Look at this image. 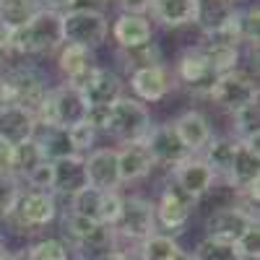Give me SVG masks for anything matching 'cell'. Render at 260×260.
Returning <instances> with one entry per match:
<instances>
[{
  "mask_svg": "<svg viewBox=\"0 0 260 260\" xmlns=\"http://www.w3.org/2000/svg\"><path fill=\"white\" fill-rule=\"evenodd\" d=\"M8 42L18 55H50L62 47V16L42 8L29 24L8 31Z\"/></svg>",
  "mask_w": 260,
  "mask_h": 260,
  "instance_id": "obj_1",
  "label": "cell"
},
{
  "mask_svg": "<svg viewBox=\"0 0 260 260\" xmlns=\"http://www.w3.org/2000/svg\"><path fill=\"white\" fill-rule=\"evenodd\" d=\"M115 240L125 242L127 247H138L146 237H151L156 229V213H154V201H146L141 195H130L122 198V211L112 226Z\"/></svg>",
  "mask_w": 260,
  "mask_h": 260,
  "instance_id": "obj_2",
  "label": "cell"
},
{
  "mask_svg": "<svg viewBox=\"0 0 260 260\" xmlns=\"http://www.w3.org/2000/svg\"><path fill=\"white\" fill-rule=\"evenodd\" d=\"M110 34V21L99 8H73L62 13V45L96 50Z\"/></svg>",
  "mask_w": 260,
  "mask_h": 260,
  "instance_id": "obj_3",
  "label": "cell"
},
{
  "mask_svg": "<svg viewBox=\"0 0 260 260\" xmlns=\"http://www.w3.org/2000/svg\"><path fill=\"white\" fill-rule=\"evenodd\" d=\"M3 86H6V104L24 107L31 115L50 91L47 76L34 65H18V68L3 71Z\"/></svg>",
  "mask_w": 260,
  "mask_h": 260,
  "instance_id": "obj_4",
  "label": "cell"
},
{
  "mask_svg": "<svg viewBox=\"0 0 260 260\" xmlns=\"http://www.w3.org/2000/svg\"><path fill=\"white\" fill-rule=\"evenodd\" d=\"M148 130H151V112L143 102L120 96L110 107V120H107L104 133H110L112 138L122 143H136L148 136Z\"/></svg>",
  "mask_w": 260,
  "mask_h": 260,
  "instance_id": "obj_5",
  "label": "cell"
},
{
  "mask_svg": "<svg viewBox=\"0 0 260 260\" xmlns=\"http://www.w3.org/2000/svg\"><path fill=\"white\" fill-rule=\"evenodd\" d=\"M192 208H195V201L190 198L187 192H182L175 182H169L159 201L154 203V213H156V229L161 226L164 234H180L185 232L190 216H192Z\"/></svg>",
  "mask_w": 260,
  "mask_h": 260,
  "instance_id": "obj_6",
  "label": "cell"
},
{
  "mask_svg": "<svg viewBox=\"0 0 260 260\" xmlns=\"http://www.w3.org/2000/svg\"><path fill=\"white\" fill-rule=\"evenodd\" d=\"M208 96L219 107H224V110L237 112L240 107L257 102V81L252 76H247V73L232 71V73H224V76L216 78Z\"/></svg>",
  "mask_w": 260,
  "mask_h": 260,
  "instance_id": "obj_7",
  "label": "cell"
},
{
  "mask_svg": "<svg viewBox=\"0 0 260 260\" xmlns=\"http://www.w3.org/2000/svg\"><path fill=\"white\" fill-rule=\"evenodd\" d=\"M55 216H57L55 195L50 190H29V192H21L18 206L8 219H16L26 232H37L42 226L52 224Z\"/></svg>",
  "mask_w": 260,
  "mask_h": 260,
  "instance_id": "obj_8",
  "label": "cell"
},
{
  "mask_svg": "<svg viewBox=\"0 0 260 260\" xmlns=\"http://www.w3.org/2000/svg\"><path fill=\"white\" fill-rule=\"evenodd\" d=\"M255 221H257L255 216H250L242 208H237L234 203L232 206H221L206 219V240L234 245L245 234V229L250 224H255Z\"/></svg>",
  "mask_w": 260,
  "mask_h": 260,
  "instance_id": "obj_9",
  "label": "cell"
},
{
  "mask_svg": "<svg viewBox=\"0 0 260 260\" xmlns=\"http://www.w3.org/2000/svg\"><path fill=\"white\" fill-rule=\"evenodd\" d=\"M130 89H133L138 102H161L172 89H175V76L167 65L156 62V65H138L130 73Z\"/></svg>",
  "mask_w": 260,
  "mask_h": 260,
  "instance_id": "obj_10",
  "label": "cell"
},
{
  "mask_svg": "<svg viewBox=\"0 0 260 260\" xmlns=\"http://www.w3.org/2000/svg\"><path fill=\"white\" fill-rule=\"evenodd\" d=\"M172 76H175V81H180L182 86H187L192 94H206V96L211 91V86L216 83V78H219L198 47H190L180 55Z\"/></svg>",
  "mask_w": 260,
  "mask_h": 260,
  "instance_id": "obj_11",
  "label": "cell"
},
{
  "mask_svg": "<svg viewBox=\"0 0 260 260\" xmlns=\"http://www.w3.org/2000/svg\"><path fill=\"white\" fill-rule=\"evenodd\" d=\"M172 182H175L182 192H187L192 201H198L206 192L213 190L216 175L201 156H187L180 164L172 167Z\"/></svg>",
  "mask_w": 260,
  "mask_h": 260,
  "instance_id": "obj_12",
  "label": "cell"
},
{
  "mask_svg": "<svg viewBox=\"0 0 260 260\" xmlns=\"http://www.w3.org/2000/svg\"><path fill=\"white\" fill-rule=\"evenodd\" d=\"M86 167V180L96 190H117L120 182V169H117V151L115 148H91L89 156H83Z\"/></svg>",
  "mask_w": 260,
  "mask_h": 260,
  "instance_id": "obj_13",
  "label": "cell"
},
{
  "mask_svg": "<svg viewBox=\"0 0 260 260\" xmlns=\"http://www.w3.org/2000/svg\"><path fill=\"white\" fill-rule=\"evenodd\" d=\"M143 143L148 148V154L154 156V164L175 167V164H180L182 159L190 156L172 125H151V130H148V136L143 138Z\"/></svg>",
  "mask_w": 260,
  "mask_h": 260,
  "instance_id": "obj_14",
  "label": "cell"
},
{
  "mask_svg": "<svg viewBox=\"0 0 260 260\" xmlns=\"http://www.w3.org/2000/svg\"><path fill=\"white\" fill-rule=\"evenodd\" d=\"M78 91L89 107H112L122 96V81L110 68H96Z\"/></svg>",
  "mask_w": 260,
  "mask_h": 260,
  "instance_id": "obj_15",
  "label": "cell"
},
{
  "mask_svg": "<svg viewBox=\"0 0 260 260\" xmlns=\"http://www.w3.org/2000/svg\"><path fill=\"white\" fill-rule=\"evenodd\" d=\"M203 0H151V16L167 29H180L201 21Z\"/></svg>",
  "mask_w": 260,
  "mask_h": 260,
  "instance_id": "obj_16",
  "label": "cell"
},
{
  "mask_svg": "<svg viewBox=\"0 0 260 260\" xmlns=\"http://www.w3.org/2000/svg\"><path fill=\"white\" fill-rule=\"evenodd\" d=\"M172 127H175L177 138L182 141V146L187 148L190 156H198L201 151L208 146V141L213 138V130H211L208 117L203 112H198V110L182 112L175 122H172Z\"/></svg>",
  "mask_w": 260,
  "mask_h": 260,
  "instance_id": "obj_17",
  "label": "cell"
},
{
  "mask_svg": "<svg viewBox=\"0 0 260 260\" xmlns=\"http://www.w3.org/2000/svg\"><path fill=\"white\" fill-rule=\"evenodd\" d=\"M83 187H89L86 180V167H83V156L73 154L52 161V185L50 192L52 195H65V198H73L76 192H81Z\"/></svg>",
  "mask_w": 260,
  "mask_h": 260,
  "instance_id": "obj_18",
  "label": "cell"
},
{
  "mask_svg": "<svg viewBox=\"0 0 260 260\" xmlns=\"http://www.w3.org/2000/svg\"><path fill=\"white\" fill-rule=\"evenodd\" d=\"M37 133V120L29 110L16 104H3L0 107V141L8 146H21L31 141Z\"/></svg>",
  "mask_w": 260,
  "mask_h": 260,
  "instance_id": "obj_19",
  "label": "cell"
},
{
  "mask_svg": "<svg viewBox=\"0 0 260 260\" xmlns=\"http://www.w3.org/2000/svg\"><path fill=\"white\" fill-rule=\"evenodd\" d=\"M57 65H60L62 76L68 78L65 83L76 86V89H81V86L86 83V78L99 68L96 60H94V52L86 50V47H78V45H62Z\"/></svg>",
  "mask_w": 260,
  "mask_h": 260,
  "instance_id": "obj_20",
  "label": "cell"
},
{
  "mask_svg": "<svg viewBox=\"0 0 260 260\" xmlns=\"http://www.w3.org/2000/svg\"><path fill=\"white\" fill-rule=\"evenodd\" d=\"M154 156L148 154L143 141L136 143H122L117 151V169H120V182H138L154 172Z\"/></svg>",
  "mask_w": 260,
  "mask_h": 260,
  "instance_id": "obj_21",
  "label": "cell"
},
{
  "mask_svg": "<svg viewBox=\"0 0 260 260\" xmlns=\"http://www.w3.org/2000/svg\"><path fill=\"white\" fill-rule=\"evenodd\" d=\"M112 37L122 50H141L146 47L151 37H154V26L146 16H136V13H120L115 26H112Z\"/></svg>",
  "mask_w": 260,
  "mask_h": 260,
  "instance_id": "obj_22",
  "label": "cell"
},
{
  "mask_svg": "<svg viewBox=\"0 0 260 260\" xmlns=\"http://www.w3.org/2000/svg\"><path fill=\"white\" fill-rule=\"evenodd\" d=\"M260 175V151L257 143H240L234 146V159H232V169H229V185L234 190H242L252 182H257Z\"/></svg>",
  "mask_w": 260,
  "mask_h": 260,
  "instance_id": "obj_23",
  "label": "cell"
},
{
  "mask_svg": "<svg viewBox=\"0 0 260 260\" xmlns=\"http://www.w3.org/2000/svg\"><path fill=\"white\" fill-rule=\"evenodd\" d=\"M34 141H37L42 156H45L47 161H57V159H65V156H73L76 154L73 146H71V138H68V130H65V127H39L37 125Z\"/></svg>",
  "mask_w": 260,
  "mask_h": 260,
  "instance_id": "obj_24",
  "label": "cell"
},
{
  "mask_svg": "<svg viewBox=\"0 0 260 260\" xmlns=\"http://www.w3.org/2000/svg\"><path fill=\"white\" fill-rule=\"evenodd\" d=\"M42 11L39 0H0V29L16 31Z\"/></svg>",
  "mask_w": 260,
  "mask_h": 260,
  "instance_id": "obj_25",
  "label": "cell"
},
{
  "mask_svg": "<svg viewBox=\"0 0 260 260\" xmlns=\"http://www.w3.org/2000/svg\"><path fill=\"white\" fill-rule=\"evenodd\" d=\"M198 50L203 52V57L208 60V65L213 68L216 76H224L237 71L240 65V47L234 45H221V42H201Z\"/></svg>",
  "mask_w": 260,
  "mask_h": 260,
  "instance_id": "obj_26",
  "label": "cell"
},
{
  "mask_svg": "<svg viewBox=\"0 0 260 260\" xmlns=\"http://www.w3.org/2000/svg\"><path fill=\"white\" fill-rule=\"evenodd\" d=\"M234 138H211L208 146L203 148V161L211 167V172L216 177H229L232 169V159H234Z\"/></svg>",
  "mask_w": 260,
  "mask_h": 260,
  "instance_id": "obj_27",
  "label": "cell"
},
{
  "mask_svg": "<svg viewBox=\"0 0 260 260\" xmlns=\"http://www.w3.org/2000/svg\"><path fill=\"white\" fill-rule=\"evenodd\" d=\"M138 252H141V260H175L182 252V247L177 242V237L154 232L138 245Z\"/></svg>",
  "mask_w": 260,
  "mask_h": 260,
  "instance_id": "obj_28",
  "label": "cell"
},
{
  "mask_svg": "<svg viewBox=\"0 0 260 260\" xmlns=\"http://www.w3.org/2000/svg\"><path fill=\"white\" fill-rule=\"evenodd\" d=\"M102 208H104V190H96V187L89 185L71 198L68 213H76V216H83V219H89V221L102 224Z\"/></svg>",
  "mask_w": 260,
  "mask_h": 260,
  "instance_id": "obj_29",
  "label": "cell"
},
{
  "mask_svg": "<svg viewBox=\"0 0 260 260\" xmlns=\"http://www.w3.org/2000/svg\"><path fill=\"white\" fill-rule=\"evenodd\" d=\"M234 115V141L240 143H257V133H260V110H257V102L240 107Z\"/></svg>",
  "mask_w": 260,
  "mask_h": 260,
  "instance_id": "obj_30",
  "label": "cell"
},
{
  "mask_svg": "<svg viewBox=\"0 0 260 260\" xmlns=\"http://www.w3.org/2000/svg\"><path fill=\"white\" fill-rule=\"evenodd\" d=\"M232 18H234V26L240 31V39L247 42V45H257V37H260V11L257 3L234 11L232 8Z\"/></svg>",
  "mask_w": 260,
  "mask_h": 260,
  "instance_id": "obj_31",
  "label": "cell"
},
{
  "mask_svg": "<svg viewBox=\"0 0 260 260\" xmlns=\"http://www.w3.org/2000/svg\"><path fill=\"white\" fill-rule=\"evenodd\" d=\"M26 255H29V260H68L71 250L57 237H42V240H37L26 247Z\"/></svg>",
  "mask_w": 260,
  "mask_h": 260,
  "instance_id": "obj_32",
  "label": "cell"
},
{
  "mask_svg": "<svg viewBox=\"0 0 260 260\" xmlns=\"http://www.w3.org/2000/svg\"><path fill=\"white\" fill-rule=\"evenodd\" d=\"M39 161H45V156H42V151H39L34 138L21 143V146H13V175L26 177Z\"/></svg>",
  "mask_w": 260,
  "mask_h": 260,
  "instance_id": "obj_33",
  "label": "cell"
},
{
  "mask_svg": "<svg viewBox=\"0 0 260 260\" xmlns=\"http://www.w3.org/2000/svg\"><path fill=\"white\" fill-rule=\"evenodd\" d=\"M21 198V185L13 175H0V219H8Z\"/></svg>",
  "mask_w": 260,
  "mask_h": 260,
  "instance_id": "obj_34",
  "label": "cell"
},
{
  "mask_svg": "<svg viewBox=\"0 0 260 260\" xmlns=\"http://www.w3.org/2000/svg\"><path fill=\"white\" fill-rule=\"evenodd\" d=\"M232 247H234V255L237 257H242V260H257L260 257V226H257V221L250 224L245 229V234Z\"/></svg>",
  "mask_w": 260,
  "mask_h": 260,
  "instance_id": "obj_35",
  "label": "cell"
},
{
  "mask_svg": "<svg viewBox=\"0 0 260 260\" xmlns=\"http://www.w3.org/2000/svg\"><path fill=\"white\" fill-rule=\"evenodd\" d=\"M190 255H192V260H237L232 245L213 242V240H201L198 247H195Z\"/></svg>",
  "mask_w": 260,
  "mask_h": 260,
  "instance_id": "obj_36",
  "label": "cell"
},
{
  "mask_svg": "<svg viewBox=\"0 0 260 260\" xmlns=\"http://www.w3.org/2000/svg\"><path fill=\"white\" fill-rule=\"evenodd\" d=\"M68 138H71V146L73 151L81 156L83 151H91L94 148V141H96V130L86 122H78L73 127H68Z\"/></svg>",
  "mask_w": 260,
  "mask_h": 260,
  "instance_id": "obj_37",
  "label": "cell"
},
{
  "mask_svg": "<svg viewBox=\"0 0 260 260\" xmlns=\"http://www.w3.org/2000/svg\"><path fill=\"white\" fill-rule=\"evenodd\" d=\"M26 182L31 185V190H50L52 185V161H39L29 175H26Z\"/></svg>",
  "mask_w": 260,
  "mask_h": 260,
  "instance_id": "obj_38",
  "label": "cell"
},
{
  "mask_svg": "<svg viewBox=\"0 0 260 260\" xmlns=\"http://www.w3.org/2000/svg\"><path fill=\"white\" fill-rule=\"evenodd\" d=\"M122 211V195L117 190H110L104 192V208H102V224L104 226H115L117 216Z\"/></svg>",
  "mask_w": 260,
  "mask_h": 260,
  "instance_id": "obj_39",
  "label": "cell"
},
{
  "mask_svg": "<svg viewBox=\"0 0 260 260\" xmlns=\"http://www.w3.org/2000/svg\"><path fill=\"white\" fill-rule=\"evenodd\" d=\"M39 6L45 11H52V13H68L73 8H78V0H39Z\"/></svg>",
  "mask_w": 260,
  "mask_h": 260,
  "instance_id": "obj_40",
  "label": "cell"
},
{
  "mask_svg": "<svg viewBox=\"0 0 260 260\" xmlns=\"http://www.w3.org/2000/svg\"><path fill=\"white\" fill-rule=\"evenodd\" d=\"M0 175H13V146L6 141H0Z\"/></svg>",
  "mask_w": 260,
  "mask_h": 260,
  "instance_id": "obj_41",
  "label": "cell"
},
{
  "mask_svg": "<svg viewBox=\"0 0 260 260\" xmlns=\"http://www.w3.org/2000/svg\"><path fill=\"white\" fill-rule=\"evenodd\" d=\"M11 55H13V50H11V42H8V31L0 29V73L8 68Z\"/></svg>",
  "mask_w": 260,
  "mask_h": 260,
  "instance_id": "obj_42",
  "label": "cell"
},
{
  "mask_svg": "<svg viewBox=\"0 0 260 260\" xmlns=\"http://www.w3.org/2000/svg\"><path fill=\"white\" fill-rule=\"evenodd\" d=\"M122 6V13H136V16H143L148 8H151V0H117Z\"/></svg>",
  "mask_w": 260,
  "mask_h": 260,
  "instance_id": "obj_43",
  "label": "cell"
},
{
  "mask_svg": "<svg viewBox=\"0 0 260 260\" xmlns=\"http://www.w3.org/2000/svg\"><path fill=\"white\" fill-rule=\"evenodd\" d=\"M91 260H122V250L120 247H112V250H107V252L91 257Z\"/></svg>",
  "mask_w": 260,
  "mask_h": 260,
  "instance_id": "obj_44",
  "label": "cell"
},
{
  "mask_svg": "<svg viewBox=\"0 0 260 260\" xmlns=\"http://www.w3.org/2000/svg\"><path fill=\"white\" fill-rule=\"evenodd\" d=\"M122 250V260H141L138 247H120Z\"/></svg>",
  "mask_w": 260,
  "mask_h": 260,
  "instance_id": "obj_45",
  "label": "cell"
},
{
  "mask_svg": "<svg viewBox=\"0 0 260 260\" xmlns=\"http://www.w3.org/2000/svg\"><path fill=\"white\" fill-rule=\"evenodd\" d=\"M11 260H29V255H26V247H24V250H18V252H13V255H11Z\"/></svg>",
  "mask_w": 260,
  "mask_h": 260,
  "instance_id": "obj_46",
  "label": "cell"
},
{
  "mask_svg": "<svg viewBox=\"0 0 260 260\" xmlns=\"http://www.w3.org/2000/svg\"><path fill=\"white\" fill-rule=\"evenodd\" d=\"M6 104V86H3V73H0V107Z\"/></svg>",
  "mask_w": 260,
  "mask_h": 260,
  "instance_id": "obj_47",
  "label": "cell"
},
{
  "mask_svg": "<svg viewBox=\"0 0 260 260\" xmlns=\"http://www.w3.org/2000/svg\"><path fill=\"white\" fill-rule=\"evenodd\" d=\"M175 260H192V255H190L187 250H182V252H180V255H177Z\"/></svg>",
  "mask_w": 260,
  "mask_h": 260,
  "instance_id": "obj_48",
  "label": "cell"
},
{
  "mask_svg": "<svg viewBox=\"0 0 260 260\" xmlns=\"http://www.w3.org/2000/svg\"><path fill=\"white\" fill-rule=\"evenodd\" d=\"M213 3H219V6H229L232 0H213Z\"/></svg>",
  "mask_w": 260,
  "mask_h": 260,
  "instance_id": "obj_49",
  "label": "cell"
},
{
  "mask_svg": "<svg viewBox=\"0 0 260 260\" xmlns=\"http://www.w3.org/2000/svg\"><path fill=\"white\" fill-rule=\"evenodd\" d=\"M0 255H6V245H3V240H0Z\"/></svg>",
  "mask_w": 260,
  "mask_h": 260,
  "instance_id": "obj_50",
  "label": "cell"
},
{
  "mask_svg": "<svg viewBox=\"0 0 260 260\" xmlns=\"http://www.w3.org/2000/svg\"><path fill=\"white\" fill-rule=\"evenodd\" d=\"M0 260H11V252H6V255H0Z\"/></svg>",
  "mask_w": 260,
  "mask_h": 260,
  "instance_id": "obj_51",
  "label": "cell"
},
{
  "mask_svg": "<svg viewBox=\"0 0 260 260\" xmlns=\"http://www.w3.org/2000/svg\"><path fill=\"white\" fill-rule=\"evenodd\" d=\"M237 260H242V257H237Z\"/></svg>",
  "mask_w": 260,
  "mask_h": 260,
  "instance_id": "obj_52",
  "label": "cell"
}]
</instances>
